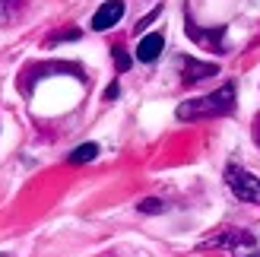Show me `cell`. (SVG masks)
Instances as JSON below:
<instances>
[{
    "label": "cell",
    "instance_id": "cell-1",
    "mask_svg": "<svg viewBox=\"0 0 260 257\" xmlns=\"http://www.w3.org/2000/svg\"><path fill=\"white\" fill-rule=\"evenodd\" d=\"M235 108V83H222L210 95L187 99L178 105V121H200V118H219Z\"/></svg>",
    "mask_w": 260,
    "mask_h": 257
},
{
    "label": "cell",
    "instance_id": "cell-2",
    "mask_svg": "<svg viewBox=\"0 0 260 257\" xmlns=\"http://www.w3.org/2000/svg\"><path fill=\"white\" fill-rule=\"evenodd\" d=\"M200 248H229L232 257H257V241L244 229H222L200 241Z\"/></svg>",
    "mask_w": 260,
    "mask_h": 257
},
{
    "label": "cell",
    "instance_id": "cell-3",
    "mask_svg": "<svg viewBox=\"0 0 260 257\" xmlns=\"http://www.w3.org/2000/svg\"><path fill=\"white\" fill-rule=\"evenodd\" d=\"M225 184H229V190L238 200H244V203H260V178L251 175V172H244L241 165H235V162L225 165Z\"/></svg>",
    "mask_w": 260,
    "mask_h": 257
},
{
    "label": "cell",
    "instance_id": "cell-4",
    "mask_svg": "<svg viewBox=\"0 0 260 257\" xmlns=\"http://www.w3.org/2000/svg\"><path fill=\"white\" fill-rule=\"evenodd\" d=\"M178 67H181V83H184V86H193V83L210 80V76L219 73L216 63H210V60H197V57H181Z\"/></svg>",
    "mask_w": 260,
    "mask_h": 257
},
{
    "label": "cell",
    "instance_id": "cell-5",
    "mask_svg": "<svg viewBox=\"0 0 260 257\" xmlns=\"http://www.w3.org/2000/svg\"><path fill=\"white\" fill-rule=\"evenodd\" d=\"M121 16H124V0H105V4L95 10V16H92V29L105 32V29H111V25H118Z\"/></svg>",
    "mask_w": 260,
    "mask_h": 257
},
{
    "label": "cell",
    "instance_id": "cell-6",
    "mask_svg": "<svg viewBox=\"0 0 260 257\" xmlns=\"http://www.w3.org/2000/svg\"><path fill=\"white\" fill-rule=\"evenodd\" d=\"M162 48H165V35H162V32H149V35H143V38H140V45H137V60L152 63L155 57L162 54Z\"/></svg>",
    "mask_w": 260,
    "mask_h": 257
},
{
    "label": "cell",
    "instance_id": "cell-7",
    "mask_svg": "<svg viewBox=\"0 0 260 257\" xmlns=\"http://www.w3.org/2000/svg\"><path fill=\"white\" fill-rule=\"evenodd\" d=\"M187 35L193 38V42H200V45H210L213 51H225L222 48V38H225V25H216V29H200V25H193V22H187Z\"/></svg>",
    "mask_w": 260,
    "mask_h": 257
},
{
    "label": "cell",
    "instance_id": "cell-8",
    "mask_svg": "<svg viewBox=\"0 0 260 257\" xmlns=\"http://www.w3.org/2000/svg\"><path fill=\"white\" fill-rule=\"evenodd\" d=\"M99 156V146L95 143H83V146H76L70 156H67V162L70 165H83V162H92Z\"/></svg>",
    "mask_w": 260,
    "mask_h": 257
},
{
    "label": "cell",
    "instance_id": "cell-9",
    "mask_svg": "<svg viewBox=\"0 0 260 257\" xmlns=\"http://www.w3.org/2000/svg\"><path fill=\"white\" fill-rule=\"evenodd\" d=\"M22 4L25 0H0V22H10L22 10Z\"/></svg>",
    "mask_w": 260,
    "mask_h": 257
},
{
    "label": "cell",
    "instance_id": "cell-10",
    "mask_svg": "<svg viewBox=\"0 0 260 257\" xmlns=\"http://www.w3.org/2000/svg\"><path fill=\"white\" fill-rule=\"evenodd\" d=\"M137 210H140V213H149V216H159V213H165V203H162L159 197H146V200L137 203Z\"/></svg>",
    "mask_w": 260,
    "mask_h": 257
},
{
    "label": "cell",
    "instance_id": "cell-11",
    "mask_svg": "<svg viewBox=\"0 0 260 257\" xmlns=\"http://www.w3.org/2000/svg\"><path fill=\"white\" fill-rule=\"evenodd\" d=\"M111 51H114V67H118L121 73H124V70H130V63H134V60H130L127 51H124L121 45H118V48H111Z\"/></svg>",
    "mask_w": 260,
    "mask_h": 257
},
{
    "label": "cell",
    "instance_id": "cell-12",
    "mask_svg": "<svg viewBox=\"0 0 260 257\" xmlns=\"http://www.w3.org/2000/svg\"><path fill=\"white\" fill-rule=\"evenodd\" d=\"M159 13H162V7H155L152 13H146V16H143V19L137 22V29H134V32H143V29H146V25H149V22H152L155 16H159Z\"/></svg>",
    "mask_w": 260,
    "mask_h": 257
},
{
    "label": "cell",
    "instance_id": "cell-13",
    "mask_svg": "<svg viewBox=\"0 0 260 257\" xmlns=\"http://www.w3.org/2000/svg\"><path fill=\"white\" fill-rule=\"evenodd\" d=\"M67 38H80V32L70 29V32H57V35H51V42H67Z\"/></svg>",
    "mask_w": 260,
    "mask_h": 257
},
{
    "label": "cell",
    "instance_id": "cell-14",
    "mask_svg": "<svg viewBox=\"0 0 260 257\" xmlns=\"http://www.w3.org/2000/svg\"><path fill=\"white\" fill-rule=\"evenodd\" d=\"M118 95H121V86H118V83H111V86L105 89V102H111V99H118Z\"/></svg>",
    "mask_w": 260,
    "mask_h": 257
},
{
    "label": "cell",
    "instance_id": "cell-15",
    "mask_svg": "<svg viewBox=\"0 0 260 257\" xmlns=\"http://www.w3.org/2000/svg\"><path fill=\"white\" fill-rule=\"evenodd\" d=\"M254 140H257V146H260V114H257V121H254Z\"/></svg>",
    "mask_w": 260,
    "mask_h": 257
}]
</instances>
